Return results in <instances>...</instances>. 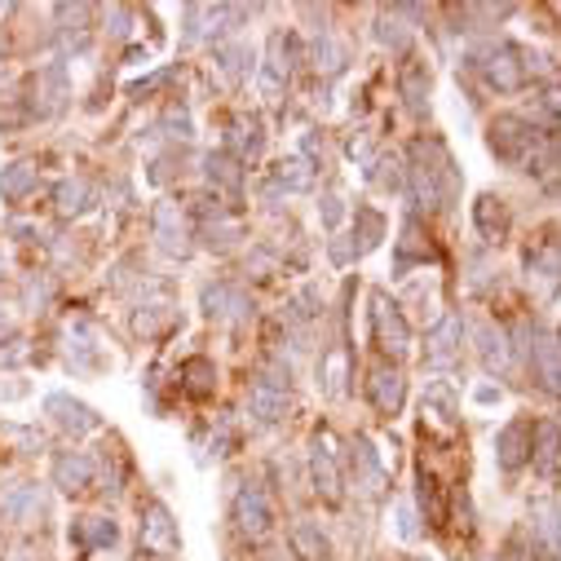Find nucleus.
Masks as SVG:
<instances>
[{"mask_svg": "<svg viewBox=\"0 0 561 561\" xmlns=\"http://www.w3.org/2000/svg\"><path fill=\"white\" fill-rule=\"evenodd\" d=\"M469 72H477L490 89H500V94H513V89H522L526 80H531V49H522V45H513V40H500V45H482V49H473L469 58Z\"/></svg>", "mask_w": 561, "mask_h": 561, "instance_id": "1", "label": "nucleus"}, {"mask_svg": "<svg viewBox=\"0 0 561 561\" xmlns=\"http://www.w3.org/2000/svg\"><path fill=\"white\" fill-rule=\"evenodd\" d=\"M539 137H544V128H535L531 120H522V115H496L490 120V133H486V142H490V151H496L504 164H531V155H535V147H539Z\"/></svg>", "mask_w": 561, "mask_h": 561, "instance_id": "2", "label": "nucleus"}, {"mask_svg": "<svg viewBox=\"0 0 561 561\" xmlns=\"http://www.w3.org/2000/svg\"><path fill=\"white\" fill-rule=\"evenodd\" d=\"M288 385H292V376L278 372V367H265V372L252 381L248 411L261 420V425H278V420L288 415Z\"/></svg>", "mask_w": 561, "mask_h": 561, "instance_id": "3", "label": "nucleus"}, {"mask_svg": "<svg viewBox=\"0 0 561 561\" xmlns=\"http://www.w3.org/2000/svg\"><path fill=\"white\" fill-rule=\"evenodd\" d=\"M526 354H531V376L539 381V389L561 398V336H552L544 327H531Z\"/></svg>", "mask_w": 561, "mask_h": 561, "instance_id": "4", "label": "nucleus"}, {"mask_svg": "<svg viewBox=\"0 0 561 561\" xmlns=\"http://www.w3.org/2000/svg\"><path fill=\"white\" fill-rule=\"evenodd\" d=\"M372 336H376V345L385 349V354H394V359H402L411 349V327H407L402 310L385 292L372 297Z\"/></svg>", "mask_w": 561, "mask_h": 561, "instance_id": "5", "label": "nucleus"}, {"mask_svg": "<svg viewBox=\"0 0 561 561\" xmlns=\"http://www.w3.org/2000/svg\"><path fill=\"white\" fill-rule=\"evenodd\" d=\"M235 526L248 535V539H265L270 526H274V509H270V496L257 486V482H244L239 496H235Z\"/></svg>", "mask_w": 561, "mask_h": 561, "instance_id": "6", "label": "nucleus"}, {"mask_svg": "<svg viewBox=\"0 0 561 561\" xmlns=\"http://www.w3.org/2000/svg\"><path fill=\"white\" fill-rule=\"evenodd\" d=\"M142 548L155 552V557H177L182 552V535H177V522L164 504H147L142 509Z\"/></svg>", "mask_w": 561, "mask_h": 561, "instance_id": "7", "label": "nucleus"}, {"mask_svg": "<svg viewBox=\"0 0 561 561\" xmlns=\"http://www.w3.org/2000/svg\"><path fill=\"white\" fill-rule=\"evenodd\" d=\"M45 411L58 420V425H62L66 434H76V438H85V434H94V429L102 425L98 411H94L89 402L72 398V394H49V398H45Z\"/></svg>", "mask_w": 561, "mask_h": 561, "instance_id": "8", "label": "nucleus"}, {"mask_svg": "<svg viewBox=\"0 0 561 561\" xmlns=\"http://www.w3.org/2000/svg\"><path fill=\"white\" fill-rule=\"evenodd\" d=\"M151 230H155V244H160L169 257H186V252H190V226H186V217H182L177 203H155Z\"/></svg>", "mask_w": 561, "mask_h": 561, "instance_id": "9", "label": "nucleus"}, {"mask_svg": "<svg viewBox=\"0 0 561 561\" xmlns=\"http://www.w3.org/2000/svg\"><path fill=\"white\" fill-rule=\"evenodd\" d=\"M310 473H314V490H319V496H323L327 504H336L345 477H340V460H336V451H332V438H314V442H310Z\"/></svg>", "mask_w": 561, "mask_h": 561, "instance_id": "10", "label": "nucleus"}, {"mask_svg": "<svg viewBox=\"0 0 561 561\" xmlns=\"http://www.w3.org/2000/svg\"><path fill=\"white\" fill-rule=\"evenodd\" d=\"M460 345H464V314L451 310V314H442V319L434 323V332H429V363H434V367H451V363L460 359Z\"/></svg>", "mask_w": 561, "mask_h": 561, "instance_id": "11", "label": "nucleus"}, {"mask_svg": "<svg viewBox=\"0 0 561 561\" xmlns=\"http://www.w3.org/2000/svg\"><path fill=\"white\" fill-rule=\"evenodd\" d=\"M531 420H509V425L500 429V438H496V460H500V469L504 473H522L526 469V460H531Z\"/></svg>", "mask_w": 561, "mask_h": 561, "instance_id": "12", "label": "nucleus"}, {"mask_svg": "<svg viewBox=\"0 0 561 561\" xmlns=\"http://www.w3.org/2000/svg\"><path fill=\"white\" fill-rule=\"evenodd\" d=\"M367 394H372V407H376L381 415H398L402 402H407V376H402L394 363H381V367L372 372Z\"/></svg>", "mask_w": 561, "mask_h": 561, "instance_id": "13", "label": "nucleus"}, {"mask_svg": "<svg viewBox=\"0 0 561 561\" xmlns=\"http://www.w3.org/2000/svg\"><path fill=\"white\" fill-rule=\"evenodd\" d=\"M0 513H5L10 522H18V526H36V522L45 518V496H40V486H32V482L10 486L5 496H0Z\"/></svg>", "mask_w": 561, "mask_h": 561, "instance_id": "14", "label": "nucleus"}, {"mask_svg": "<svg viewBox=\"0 0 561 561\" xmlns=\"http://www.w3.org/2000/svg\"><path fill=\"white\" fill-rule=\"evenodd\" d=\"M203 310H208V319L244 323V319L252 314V301H248V292L235 288V284H208V288H203Z\"/></svg>", "mask_w": 561, "mask_h": 561, "instance_id": "15", "label": "nucleus"}, {"mask_svg": "<svg viewBox=\"0 0 561 561\" xmlns=\"http://www.w3.org/2000/svg\"><path fill=\"white\" fill-rule=\"evenodd\" d=\"M531 552L544 561H561V522H557L552 504L531 509Z\"/></svg>", "mask_w": 561, "mask_h": 561, "instance_id": "16", "label": "nucleus"}, {"mask_svg": "<svg viewBox=\"0 0 561 561\" xmlns=\"http://www.w3.org/2000/svg\"><path fill=\"white\" fill-rule=\"evenodd\" d=\"M53 486L66 490V496H76V490L94 486V460L85 451H58L53 456Z\"/></svg>", "mask_w": 561, "mask_h": 561, "instance_id": "17", "label": "nucleus"}, {"mask_svg": "<svg viewBox=\"0 0 561 561\" xmlns=\"http://www.w3.org/2000/svg\"><path fill=\"white\" fill-rule=\"evenodd\" d=\"M531 288L539 292V301H552L561 292V244H544L531 257Z\"/></svg>", "mask_w": 561, "mask_h": 561, "instance_id": "18", "label": "nucleus"}, {"mask_svg": "<svg viewBox=\"0 0 561 561\" xmlns=\"http://www.w3.org/2000/svg\"><path fill=\"white\" fill-rule=\"evenodd\" d=\"M429 257H434V244L425 239V226H420V217H407L402 222L398 252H394V274H407L411 265H425Z\"/></svg>", "mask_w": 561, "mask_h": 561, "instance_id": "19", "label": "nucleus"}, {"mask_svg": "<svg viewBox=\"0 0 561 561\" xmlns=\"http://www.w3.org/2000/svg\"><path fill=\"white\" fill-rule=\"evenodd\" d=\"M473 226H477V235H482L486 244H500V239L509 235V208H504V199L477 195V203H473Z\"/></svg>", "mask_w": 561, "mask_h": 561, "instance_id": "20", "label": "nucleus"}, {"mask_svg": "<svg viewBox=\"0 0 561 561\" xmlns=\"http://www.w3.org/2000/svg\"><path fill=\"white\" fill-rule=\"evenodd\" d=\"M66 98H72V89H66L62 62L45 66V72L36 76V115H58V111L66 107Z\"/></svg>", "mask_w": 561, "mask_h": 561, "instance_id": "21", "label": "nucleus"}, {"mask_svg": "<svg viewBox=\"0 0 561 561\" xmlns=\"http://www.w3.org/2000/svg\"><path fill=\"white\" fill-rule=\"evenodd\" d=\"M531 460H535V469L544 477L557 473V464H561V429H557V420H539V425H535V434H531Z\"/></svg>", "mask_w": 561, "mask_h": 561, "instance_id": "22", "label": "nucleus"}, {"mask_svg": "<svg viewBox=\"0 0 561 561\" xmlns=\"http://www.w3.org/2000/svg\"><path fill=\"white\" fill-rule=\"evenodd\" d=\"M477 359L490 376H504L509 372V359H513V349H509V332H496V327H477Z\"/></svg>", "mask_w": 561, "mask_h": 561, "instance_id": "23", "label": "nucleus"}, {"mask_svg": "<svg viewBox=\"0 0 561 561\" xmlns=\"http://www.w3.org/2000/svg\"><path fill=\"white\" fill-rule=\"evenodd\" d=\"M36 186H40V173L32 160H14V164L0 169V199L5 203H23Z\"/></svg>", "mask_w": 561, "mask_h": 561, "instance_id": "24", "label": "nucleus"}, {"mask_svg": "<svg viewBox=\"0 0 561 561\" xmlns=\"http://www.w3.org/2000/svg\"><path fill=\"white\" fill-rule=\"evenodd\" d=\"M288 539H292V552L306 557V561H327V557H332V544H327L323 526L310 522V518H297L292 531H288Z\"/></svg>", "mask_w": 561, "mask_h": 561, "instance_id": "25", "label": "nucleus"}, {"mask_svg": "<svg viewBox=\"0 0 561 561\" xmlns=\"http://www.w3.org/2000/svg\"><path fill=\"white\" fill-rule=\"evenodd\" d=\"M53 203H58V213H62V217H80V213H89V208H94V182H89V177H66V182H58Z\"/></svg>", "mask_w": 561, "mask_h": 561, "instance_id": "26", "label": "nucleus"}, {"mask_svg": "<svg viewBox=\"0 0 561 561\" xmlns=\"http://www.w3.org/2000/svg\"><path fill=\"white\" fill-rule=\"evenodd\" d=\"M115 522L111 518H76L72 522V544L80 552H98V548H111L115 544Z\"/></svg>", "mask_w": 561, "mask_h": 561, "instance_id": "27", "label": "nucleus"}, {"mask_svg": "<svg viewBox=\"0 0 561 561\" xmlns=\"http://www.w3.org/2000/svg\"><path fill=\"white\" fill-rule=\"evenodd\" d=\"M429 85H434V80H429V66L411 58V62L402 66V76H398V89H402V98H407V107H411L415 115L429 111V102H425V98H429Z\"/></svg>", "mask_w": 561, "mask_h": 561, "instance_id": "28", "label": "nucleus"}, {"mask_svg": "<svg viewBox=\"0 0 561 561\" xmlns=\"http://www.w3.org/2000/svg\"><path fill=\"white\" fill-rule=\"evenodd\" d=\"M177 385L190 394V398H208L217 389V363L213 359H186L182 372H177Z\"/></svg>", "mask_w": 561, "mask_h": 561, "instance_id": "29", "label": "nucleus"}, {"mask_svg": "<svg viewBox=\"0 0 561 561\" xmlns=\"http://www.w3.org/2000/svg\"><path fill=\"white\" fill-rule=\"evenodd\" d=\"M288 76H292V45H288L284 32H274L270 45H265V85L278 89Z\"/></svg>", "mask_w": 561, "mask_h": 561, "instance_id": "30", "label": "nucleus"}, {"mask_svg": "<svg viewBox=\"0 0 561 561\" xmlns=\"http://www.w3.org/2000/svg\"><path fill=\"white\" fill-rule=\"evenodd\" d=\"M354 473H359V486L367 490V496H381L385 490V469H381L367 438H354Z\"/></svg>", "mask_w": 561, "mask_h": 561, "instance_id": "31", "label": "nucleus"}, {"mask_svg": "<svg viewBox=\"0 0 561 561\" xmlns=\"http://www.w3.org/2000/svg\"><path fill=\"white\" fill-rule=\"evenodd\" d=\"M203 173H208V182H213L222 195H239L244 190V169H239V160H230V155H208L203 160Z\"/></svg>", "mask_w": 561, "mask_h": 561, "instance_id": "32", "label": "nucleus"}, {"mask_svg": "<svg viewBox=\"0 0 561 561\" xmlns=\"http://www.w3.org/2000/svg\"><path fill=\"white\" fill-rule=\"evenodd\" d=\"M72 367L76 372H98V345H94V327L89 323H76L72 327Z\"/></svg>", "mask_w": 561, "mask_h": 561, "instance_id": "33", "label": "nucleus"}, {"mask_svg": "<svg viewBox=\"0 0 561 561\" xmlns=\"http://www.w3.org/2000/svg\"><path fill=\"white\" fill-rule=\"evenodd\" d=\"M376 40L385 45V49H407V40H411V32H407V23H402V14L398 10H385L381 18H376Z\"/></svg>", "mask_w": 561, "mask_h": 561, "instance_id": "34", "label": "nucleus"}, {"mask_svg": "<svg viewBox=\"0 0 561 561\" xmlns=\"http://www.w3.org/2000/svg\"><path fill=\"white\" fill-rule=\"evenodd\" d=\"M314 66H319V72H327V76H336L340 66H345V45L323 32V36L314 40Z\"/></svg>", "mask_w": 561, "mask_h": 561, "instance_id": "35", "label": "nucleus"}, {"mask_svg": "<svg viewBox=\"0 0 561 561\" xmlns=\"http://www.w3.org/2000/svg\"><path fill=\"white\" fill-rule=\"evenodd\" d=\"M278 182H284L288 190H310L314 186V173H310V164L301 155H292V160L278 164Z\"/></svg>", "mask_w": 561, "mask_h": 561, "instance_id": "36", "label": "nucleus"}, {"mask_svg": "<svg viewBox=\"0 0 561 561\" xmlns=\"http://www.w3.org/2000/svg\"><path fill=\"white\" fill-rule=\"evenodd\" d=\"M359 222H363V235L354 239V252H367V248H376V239L385 235V217L376 213V208H359Z\"/></svg>", "mask_w": 561, "mask_h": 561, "instance_id": "37", "label": "nucleus"}, {"mask_svg": "<svg viewBox=\"0 0 561 561\" xmlns=\"http://www.w3.org/2000/svg\"><path fill=\"white\" fill-rule=\"evenodd\" d=\"M415 496H420V509H425V518L442 522V504H438V490H434V477H429L425 469L415 473Z\"/></svg>", "mask_w": 561, "mask_h": 561, "instance_id": "38", "label": "nucleus"}, {"mask_svg": "<svg viewBox=\"0 0 561 561\" xmlns=\"http://www.w3.org/2000/svg\"><path fill=\"white\" fill-rule=\"evenodd\" d=\"M217 62L226 66L230 76H239V66L248 62V49H244V45H226V49H217Z\"/></svg>", "mask_w": 561, "mask_h": 561, "instance_id": "39", "label": "nucleus"}, {"mask_svg": "<svg viewBox=\"0 0 561 561\" xmlns=\"http://www.w3.org/2000/svg\"><path fill=\"white\" fill-rule=\"evenodd\" d=\"M323 222H327V226H336V222H340V199H336V195H327V199H323Z\"/></svg>", "mask_w": 561, "mask_h": 561, "instance_id": "40", "label": "nucleus"}, {"mask_svg": "<svg viewBox=\"0 0 561 561\" xmlns=\"http://www.w3.org/2000/svg\"><path fill=\"white\" fill-rule=\"evenodd\" d=\"M496 398H500V389H490V385H486V389H477V402H496Z\"/></svg>", "mask_w": 561, "mask_h": 561, "instance_id": "41", "label": "nucleus"}]
</instances>
